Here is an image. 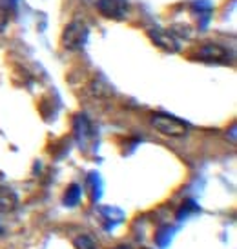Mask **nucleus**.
I'll use <instances>...</instances> for the list:
<instances>
[{"instance_id": "1", "label": "nucleus", "mask_w": 237, "mask_h": 249, "mask_svg": "<svg viewBox=\"0 0 237 249\" xmlns=\"http://www.w3.org/2000/svg\"><path fill=\"white\" fill-rule=\"evenodd\" d=\"M88 35H90V29L86 26V22L82 20H71L62 31L60 36V44L64 49L68 51H79L84 48V44L88 42Z\"/></svg>"}, {"instance_id": "2", "label": "nucleus", "mask_w": 237, "mask_h": 249, "mask_svg": "<svg viewBox=\"0 0 237 249\" xmlns=\"http://www.w3.org/2000/svg\"><path fill=\"white\" fill-rule=\"evenodd\" d=\"M152 125L166 137H184L188 133V124H184L174 115H164V113H154Z\"/></svg>"}, {"instance_id": "3", "label": "nucleus", "mask_w": 237, "mask_h": 249, "mask_svg": "<svg viewBox=\"0 0 237 249\" xmlns=\"http://www.w3.org/2000/svg\"><path fill=\"white\" fill-rule=\"evenodd\" d=\"M97 11L110 20H126L130 15L128 0H97Z\"/></svg>"}, {"instance_id": "4", "label": "nucleus", "mask_w": 237, "mask_h": 249, "mask_svg": "<svg viewBox=\"0 0 237 249\" xmlns=\"http://www.w3.org/2000/svg\"><path fill=\"white\" fill-rule=\"evenodd\" d=\"M148 36L154 40V44H157L159 48H162L164 51H170V53H177L181 49V44H179V38L168 31V29L162 28H152L148 29Z\"/></svg>"}, {"instance_id": "5", "label": "nucleus", "mask_w": 237, "mask_h": 249, "mask_svg": "<svg viewBox=\"0 0 237 249\" xmlns=\"http://www.w3.org/2000/svg\"><path fill=\"white\" fill-rule=\"evenodd\" d=\"M197 60L202 62H214V64H224L228 62V51L214 42H206L202 44L199 51H197Z\"/></svg>"}, {"instance_id": "6", "label": "nucleus", "mask_w": 237, "mask_h": 249, "mask_svg": "<svg viewBox=\"0 0 237 249\" xmlns=\"http://www.w3.org/2000/svg\"><path fill=\"white\" fill-rule=\"evenodd\" d=\"M19 208V196L13 189L0 186V213H11Z\"/></svg>"}, {"instance_id": "7", "label": "nucleus", "mask_w": 237, "mask_h": 249, "mask_svg": "<svg viewBox=\"0 0 237 249\" xmlns=\"http://www.w3.org/2000/svg\"><path fill=\"white\" fill-rule=\"evenodd\" d=\"M100 214H102L104 220L110 222V224H106V229H113L124 218V213L117 208H100Z\"/></svg>"}, {"instance_id": "8", "label": "nucleus", "mask_w": 237, "mask_h": 249, "mask_svg": "<svg viewBox=\"0 0 237 249\" xmlns=\"http://www.w3.org/2000/svg\"><path fill=\"white\" fill-rule=\"evenodd\" d=\"M80 195H82L80 186H79V184H71V186L66 189V195H64V204H66V206H70V208L77 206L79 200H80Z\"/></svg>"}, {"instance_id": "9", "label": "nucleus", "mask_w": 237, "mask_h": 249, "mask_svg": "<svg viewBox=\"0 0 237 249\" xmlns=\"http://www.w3.org/2000/svg\"><path fill=\"white\" fill-rule=\"evenodd\" d=\"M91 93L95 95V97H110L113 93V89L108 86V84H104L102 80H93L90 86Z\"/></svg>"}, {"instance_id": "10", "label": "nucleus", "mask_w": 237, "mask_h": 249, "mask_svg": "<svg viewBox=\"0 0 237 249\" xmlns=\"http://www.w3.org/2000/svg\"><path fill=\"white\" fill-rule=\"evenodd\" d=\"M170 240H172V228H170V226H164V228H160L159 231L155 233V242H157L159 248L168 246Z\"/></svg>"}, {"instance_id": "11", "label": "nucleus", "mask_w": 237, "mask_h": 249, "mask_svg": "<svg viewBox=\"0 0 237 249\" xmlns=\"http://www.w3.org/2000/svg\"><path fill=\"white\" fill-rule=\"evenodd\" d=\"M75 249H99L97 242L88 235H80L75 238V242H73Z\"/></svg>"}, {"instance_id": "12", "label": "nucleus", "mask_w": 237, "mask_h": 249, "mask_svg": "<svg viewBox=\"0 0 237 249\" xmlns=\"http://www.w3.org/2000/svg\"><path fill=\"white\" fill-rule=\"evenodd\" d=\"M197 211H199V208L196 206V202L186 200V202H182V208L179 209L177 218H179V220H182V218H184V216H188L190 213H197Z\"/></svg>"}, {"instance_id": "13", "label": "nucleus", "mask_w": 237, "mask_h": 249, "mask_svg": "<svg viewBox=\"0 0 237 249\" xmlns=\"http://www.w3.org/2000/svg\"><path fill=\"white\" fill-rule=\"evenodd\" d=\"M7 20H9V15L4 7H0V31H4L7 26Z\"/></svg>"}, {"instance_id": "14", "label": "nucleus", "mask_w": 237, "mask_h": 249, "mask_svg": "<svg viewBox=\"0 0 237 249\" xmlns=\"http://www.w3.org/2000/svg\"><path fill=\"white\" fill-rule=\"evenodd\" d=\"M230 135H232V142L236 144V124L232 125V129H230Z\"/></svg>"}, {"instance_id": "15", "label": "nucleus", "mask_w": 237, "mask_h": 249, "mask_svg": "<svg viewBox=\"0 0 237 249\" xmlns=\"http://www.w3.org/2000/svg\"><path fill=\"white\" fill-rule=\"evenodd\" d=\"M118 249H128V246H118Z\"/></svg>"}, {"instance_id": "16", "label": "nucleus", "mask_w": 237, "mask_h": 249, "mask_svg": "<svg viewBox=\"0 0 237 249\" xmlns=\"http://www.w3.org/2000/svg\"><path fill=\"white\" fill-rule=\"evenodd\" d=\"M0 233H2V229H0Z\"/></svg>"}]
</instances>
